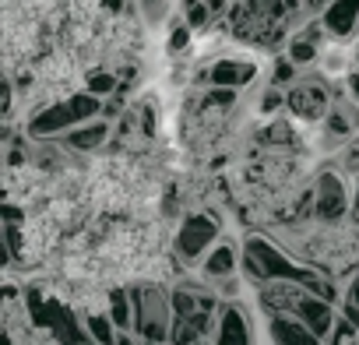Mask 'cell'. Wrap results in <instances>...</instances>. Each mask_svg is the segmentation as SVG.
Segmentation results:
<instances>
[{"instance_id":"obj_1","label":"cell","mask_w":359,"mask_h":345,"mask_svg":"<svg viewBox=\"0 0 359 345\" xmlns=\"http://www.w3.org/2000/svg\"><path fill=\"white\" fill-rule=\"evenodd\" d=\"M106 109V102L92 92H74V95H64V99H53L46 106H39L29 123H25V134L36 137V141H57L64 137L67 130L88 123V120H99Z\"/></svg>"},{"instance_id":"obj_2","label":"cell","mask_w":359,"mask_h":345,"mask_svg":"<svg viewBox=\"0 0 359 345\" xmlns=\"http://www.w3.org/2000/svg\"><path fill=\"white\" fill-rule=\"evenodd\" d=\"M130 299H134V331L144 341H169L172 334V292H165L158 282H137L130 285Z\"/></svg>"},{"instance_id":"obj_3","label":"cell","mask_w":359,"mask_h":345,"mask_svg":"<svg viewBox=\"0 0 359 345\" xmlns=\"http://www.w3.org/2000/svg\"><path fill=\"white\" fill-rule=\"evenodd\" d=\"M219 233H222V229H219L215 215H208V212H191V215H184V222H180L176 233H172V257L184 261V264L205 261L208 250L219 243Z\"/></svg>"},{"instance_id":"obj_4","label":"cell","mask_w":359,"mask_h":345,"mask_svg":"<svg viewBox=\"0 0 359 345\" xmlns=\"http://www.w3.org/2000/svg\"><path fill=\"white\" fill-rule=\"evenodd\" d=\"M310 191H313V219H317L320 226H338V222L348 215L352 194H348V187H345L341 172L320 169L317 177H313V184H310Z\"/></svg>"},{"instance_id":"obj_5","label":"cell","mask_w":359,"mask_h":345,"mask_svg":"<svg viewBox=\"0 0 359 345\" xmlns=\"http://www.w3.org/2000/svg\"><path fill=\"white\" fill-rule=\"evenodd\" d=\"M331 106H334V95H331V88H327V81H324L320 74L299 78L292 88H285V109H289L296 120H303V123H320V120H327Z\"/></svg>"},{"instance_id":"obj_6","label":"cell","mask_w":359,"mask_h":345,"mask_svg":"<svg viewBox=\"0 0 359 345\" xmlns=\"http://www.w3.org/2000/svg\"><path fill=\"white\" fill-rule=\"evenodd\" d=\"M215 345H254L247 310L233 299H226L215 313Z\"/></svg>"},{"instance_id":"obj_7","label":"cell","mask_w":359,"mask_h":345,"mask_svg":"<svg viewBox=\"0 0 359 345\" xmlns=\"http://www.w3.org/2000/svg\"><path fill=\"white\" fill-rule=\"evenodd\" d=\"M257 78V67L250 64V60H236V57H222V60H215L205 74H201V81L205 85H212V88H243V85H250Z\"/></svg>"},{"instance_id":"obj_8","label":"cell","mask_w":359,"mask_h":345,"mask_svg":"<svg viewBox=\"0 0 359 345\" xmlns=\"http://www.w3.org/2000/svg\"><path fill=\"white\" fill-rule=\"evenodd\" d=\"M268 338L271 345H324L320 334H313L299 317L289 313H268Z\"/></svg>"},{"instance_id":"obj_9","label":"cell","mask_w":359,"mask_h":345,"mask_svg":"<svg viewBox=\"0 0 359 345\" xmlns=\"http://www.w3.org/2000/svg\"><path fill=\"white\" fill-rule=\"evenodd\" d=\"M292 317H299V320H303L313 334H320V338H331V331H334V324H338L334 303H331V299H320V296H313V292H306V296L299 299V306H296Z\"/></svg>"},{"instance_id":"obj_10","label":"cell","mask_w":359,"mask_h":345,"mask_svg":"<svg viewBox=\"0 0 359 345\" xmlns=\"http://www.w3.org/2000/svg\"><path fill=\"white\" fill-rule=\"evenodd\" d=\"M243 268V254L236 250V243H229V240H219L212 250H208V257L201 261V271H205V278L208 282H222V278H236V271Z\"/></svg>"},{"instance_id":"obj_11","label":"cell","mask_w":359,"mask_h":345,"mask_svg":"<svg viewBox=\"0 0 359 345\" xmlns=\"http://www.w3.org/2000/svg\"><path fill=\"white\" fill-rule=\"evenodd\" d=\"M320 22L331 39H348L359 29V0H334L320 11Z\"/></svg>"},{"instance_id":"obj_12","label":"cell","mask_w":359,"mask_h":345,"mask_svg":"<svg viewBox=\"0 0 359 345\" xmlns=\"http://www.w3.org/2000/svg\"><path fill=\"white\" fill-rule=\"evenodd\" d=\"M208 334H215V313H187L172 320L169 345H198Z\"/></svg>"},{"instance_id":"obj_13","label":"cell","mask_w":359,"mask_h":345,"mask_svg":"<svg viewBox=\"0 0 359 345\" xmlns=\"http://www.w3.org/2000/svg\"><path fill=\"white\" fill-rule=\"evenodd\" d=\"M60 144H67L71 151H95V148H102L106 141H109V123L99 116V120H88V123H81V127H74V130H67L64 137H57Z\"/></svg>"},{"instance_id":"obj_14","label":"cell","mask_w":359,"mask_h":345,"mask_svg":"<svg viewBox=\"0 0 359 345\" xmlns=\"http://www.w3.org/2000/svg\"><path fill=\"white\" fill-rule=\"evenodd\" d=\"M106 313L113 317V324L120 331H134V299H130V289H109L106 292Z\"/></svg>"},{"instance_id":"obj_15","label":"cell","mask_w":359,"mask_h":345,"mask_svg":"<svg viewBox=\"0 0 359 345\" xmlns=\"http://www.w3.org/2000/svg\"><path fill=\"white\" fill-rule=\"evenodd\" d=\"M317 50H320V46H317L313 39H306V36H296V39L289 43V53H285V57H289L296 67H306V64H313V60H317Z\"/></svg>"},{"instance_id":"obj_16","label":"cell","mask_w":359,"mask_h":345,"mask_svg":"<svg viewBox=\"0 0 359 345\" xmlns=\"http://www.w3.org/2000/svg\"><path fill=\"white\" fill-rule=\"evenodd\" d=\"M116 88V74L113 71H92L88 78H85V92H92V95H109Z\"/></svg>"},{"instance_id":"obj_17","label":"cell","mask_w":359,"mask_h":345,"mask_svg":"<svg viewBox=\"0 0 359 345\" xmlns=\"http://www.w3.org/2000/svg\"><path fill=\"white\" fill-rule=\"evenodd\" d=\"M341 317H345V320H352V324L359 327V271L352 275V282H348V289H345V299H341Z\"/></svg>"},{"instance_id":"obj_18","label":"cell","mask_w":359,"mask_h":345,"mask_svg":"<svg viewBox=\"0 0 359 345\" xmlns=\"http://www.w3.org/2000/svg\"><path fill=\"white\" fill-rule=\"evenodd\" d=\"M296 85V64L285 57V60H275L271 67V88H292Z\"/></svg>"},{"instance_id":"obj_19","label":"cell","mask_w":359,"mask_h":345,"mask_svg":"<svg viewBox=\"0 0 359 345\" xmlns=\"http://www.w3.org/2000/svg\"><path fill=\"white\" fill-rule=\"evenodd\" d=\"M208 18H212V8L205 4H194V8H187V29H205L208 25Z\"/></svg>"},{"instance_id":"obj_20","label":"cell","mask_w":359,"mask_h":345,"mask_svg":"<svg viewBox=\"0 0 359 345\" xmlns=\"http://www.w3.org/2000/svg\"><path fill=\"white\" fill-rule=\"evenodd\" d=\"M116 345H144V338L137 331H120L116 334Z\"/></svg>"},{"instance_id":"obj_21","label":"cell","mask_w":359,"mask_h":345,"mask_svg":"<svg viewBox=\"0 0 359 345\" xmlns=\"http://www.w3.org/2000/svg\"><path fill=\"white\" fill-rule=\"evenodd\" d=\"M184 46H187V29H176L172 39H169V50L176 53V50H184Z\"/></svg>"},{"instance_id":"obj_22","label":"cell","mask_w":359,"mask_h":345,"mask_svg":"<svg viewBox=\"0 0 359 345\" xmlns=\"http://www.w3.org/2000/svg\"><path fill=\"white\" fill-rule=\"evenodd\" d=\"M95 4H102L109 15H120L123 11V4H127V0H95Z\"/></svg>"},{"instance_id":"obj_23","label":"cell","mask_w":359,"mask_h":345,"mask_svg":"<svg viewBox=\"0 0 359 345\" xmlns=\"http://www.w3.org/2000/svg\"><path fill=\"white\" fill-rule=\"evenodd\" d=\"M345 85H348V92H352V99L359 102V71H352V74L345 78Z\"/></svg>"},{"instance_id":"obj_24","label":"cell","mask_w":359,"mask_h":345,"mask_svg":"<svg viewBox=\"0 0 359 345\" xmlns=\"http://www.w3.org/2000/svg\"><path fill=\"white\" fill-rule=\"evenodd\" d=\"M327 4H334V0H310V4H306V8H310V11H324Z\"/></svg>"},{"instance_id":"obj_25","label":"cell","mask_w":359,"mask_h":345,"mask_svg":"<svg viewBox=\"0 0 359 345\" xmlns=\"http://www.w3.org/2000/svg\"><path fill=\"white\" fill-rule=\"evenodd\" d=\"M205 4H208V8H212V15H219V11H222V8H226V0H205Z\"/></svg>"},{"instance_id":"obj_26","label":"cell","mask_w":359,"mask_h":345,"mask_svg":"<svg viewBox=\"0 0 359 345\" xmlns=\"http://www.w3.org/2000/svg\"><path fill=\"white\" fill-rule=\"evenodd\" d=\"M352 212H355V219H359V184H355V194H352Z\"/></svg>"},{"instance_id":"obj_27","label":"cell","mask_w":359,"mask_h":345,"mask_svg":"<svg viewBox=\"0 0 359 345\" xmlns=\"http://www.w3.org/2000/svg\"><path fill=\"white\" fill-rule=\"evenodd\" d=\"M144 345H169V341H144Z\"/></svg>"},{"instance_id":"obj_28","label":"cell","mask_w":359,"mask_h":345,"mask_svg":"<svg viewBox=\"0 0 359 345\" xmlns=\"http://www.w3.org/2000/svg\"><path fill=\"white\" fill-rule=\"evenodd\" d=\"M198 345H205V341H198Z\"/></svg>"}]
</instances>
